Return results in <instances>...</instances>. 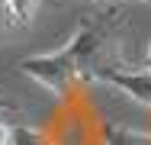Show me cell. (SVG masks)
<instances>
[{
	"instance_id": "cell-1",
	"label": "cell",
	"mask_w": 151,
	"mask_h": 145,
	"mask_svg": "<svg viewBox=\"0 0 151 145\" xmlns=\"http://www.w3.org/2000/svg\"><path fill=\"white\" fill-rule=\"evenodd\" d=\"M16 71L23 78L35 81L39 87H45L48 94H68L74 84H81L74 68L68 65V58L61 55V49L58 52H42V55L23 58V61H16Z\"/></svg>"
},
{
	"instance_id": "cell-2",
	"label": "cell",
	"mask_w": 151,
	"mask_h": 145,
	"mask_svg": "<svg viewBox=\"0 0 151 145\" xmlns=\"http://www.w3.org/2000/svg\"><path fill=\"white\" fill-rule=\"evenodd\" d=\"M96 81L116 87L119 94L132 97L135 103L151 107V68H148V65H145V68H132L129 61H119V65H113V68L100 71V78H96Z\"/></svg>"
},
{
	"instance_id": "cell-3",
	"label": "cell",
	"mask_w": 151,
	"mask_h": 145,
	"mask_svg": "<svg viewBox=\"0 0 151 145\" xmlns=\"http://www.w3.org/2000/svg\"><path fill=\"white\" fill-rule=\"evenodd\" d=\"M42 0H10V26H29L39 16Z\"/></svg>"
},
{
	"instance_id": "cell-4",
	"label": "cell",
	"mask_w": 151,
	"mask_h": 145,
	"mask_svg": "<svg viewBox=\"0 0 151 145\" xmlns=\"http://www.w3.org/2000/svg\"><path fill=\"white\" fill-rule=\"evenodd\" d=\"M19 116H23V107H16L13 100L0 97V119H19Z\"/></svg>"
},
{
	"instance_id": "cell-5",
	"label": "cell",
	"mask_w": 151,
	"mask_h": 145,
	"mask_svg": "<svg viewBox=\"0 0 151 145\" xmlns=\"http://www.w3.org/2000/svg\"><path fill=\"white\" fill-rule=\"evenodd\" d=\"M0 145H13V126H10V119H0Z\"/></svg>"
},
{
	"instance_id": "cell-6",
	"label": "cell",
	"mask_w": 151,
	"mask_h": 145,
	"mask_svg": "<svg viewBox=\"0 0 151 145\" xmlns=\"http://www.w3.org/2000/svg\"><path fill=\"white\" fill-rule=\"evenodd\" d=\"M10 26V0H0V29Z\"/></svg>"
},
{
	"instance_id": "cell-7",
	"label": "cell",
	"mask_w": 151,
	"mask_h": 145,
	"mask_svg": "<svg viewBox=\"0 0 151 145\" xmlns=\"http://www.w3.org/2000/svg\"><path fill=\"white\" fill-rule=\"evenodd\" d=\"M145 65L151 68V45H148V52H145Z\"/></svg>"
},
{
	"instance_id": "cell-8",
	"label": "cell",
	"mask_w": 151,
	"mask_h": 145,
	"mask_svg": "<svg viewBox=\"0 0 151 145\" xmlns=\"http://www.w3.org/2000/svg\"><path fill=\"white\" fill-rule=\"evenodd\" d=\"M142 3H151V0H142Z\"/></svg>"
}]
</instances>
